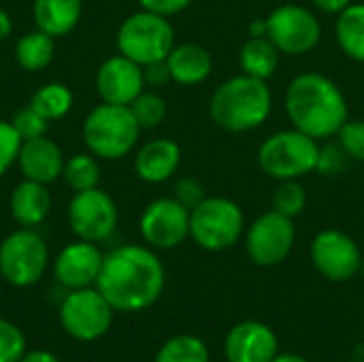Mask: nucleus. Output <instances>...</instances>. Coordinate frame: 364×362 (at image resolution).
I'll list each match as a JSON object with an SVG mask.
<instances>
[{
	"label": "nucleus",
	"instance_id": "1",
	"mask_svg": "<svg viewBox=\"0 0 364 362\" xmlns=\"http://www.w3.org/2000/svg\"><path fill=\"white\" fill-rule=\"evenodd\" d=\"M166 271L149 245H119L105 254L96 288L115 312L134 314L151 307L164 292Z\"/></svg>",
	"mask_w": 364,
	"mask_h": 362
},
{
	"label": "nucleus",
	"instance_id": "2",
	"mask_svg": "<svg viewBox=\"0 0 364 362\" xmlns=\"http://www.w3.org/2000/svg\"><path fill=\"white\" fill-rule=\"evenodd\" d=\"M286 115L292 128L309 134L316 141L337 137L350 119V107L343 90L322 73L296 75L284 96Z\"/></svg>",
	"mask_w": 364,
	"mask_h": 362
},
{
	"label": "nucleus",
	"instance_id": "3",
	"mask_svg": "<svg viewBox=\"0 0 364 362\" xmlns=\"http://www.w3.org/2000/svg\"><path fill=\"white\" fill-rule=\"evenodd\" d=\"M273 111V94L264 79L245 73L226 79L209 100V115L226 132H252L260 128Z\"/></svg>",
	"mask_w": 364,
	"mask_h": 362
},
{
	"label": "nucleus",
	"instance_id": "4",
	"mask_svg": "<svg viewBox=\"0 0 364 362\" xmlns=\"http://www.w3.org/2000/svg\"><path fill=\"white\" fill-rule=\"evenodd\" d=\"M83 143L98 160H122L134 151L141 126L128 105H96L83 119Z\"/></svg>",
	"mask_w": 364,
	"mask_h": 362
},
{
	"label": "nucleus",
	"instance_id": "5",
	"mask_svg": "<svg viewBox=\"0 0 364 362\" xmlns=\"http://www.w3.org/2000/svg\"><path fill=\"white\" fill-rule=\"evenodd\" d=\"M117 51L141 66L164 62L175 43V28L168 17L139 9L130 13L115 32Z\"/></svg>",
	"mask_w": 364,
	"mask_h": 362
},
{
	"label": "nucleus",
	"instance_id": "6",
	"mask_svg": "<svg viewBox=\"0 0 364 362\" xmlns=\"http://www.w3.org/2000/svg\"><path fill=\"white\" fill-rule=\"evenodd\" d=\"M320 145L309 134L288 128L273 132L258 147V166L271 179H301L316 171Z\"/></svg>",
	"mask_w": 364,
	"mask_h": 362
},
{
	"label": "nucleus",
	"instance_id": "7",
	"mask_svg": "<svg viewBox=\"0 0 364 362\" xmlns=\"http://www.w3.org/2000/svg\"><path fill=\"white\" fill-rule=\"evenodd\" d=\"M243 233V209L226 196H207L190 211V237L207 252H224L232 247Z\"/></svg>",
	"mask_w": 364,
	"mask_h": 362
},
{
	"label": "nucleus",
	"instance_id": "8",
	"mask_svg": "<svg viewBox=\"0 0 364 362\" xmlns=\"http://www.w3.org/2000/svg\"><path fill=\"white\" fill-rule=\"evenodd\" d=\"M49 267V247L36 228L9 233L0 241V275L13 288H30L43 280Z\"/></svg>",
	"mask_w": 364,
	"mask_h": 362
},
{
	"label": "nucleus",
	"instance_id": "9",
	"mask_svg": "<svg viewBox=\"0 0 364 362\" xmlns=\"http://www.w3.org/2000/svg\"><path fill=\"white\" fill-rule=\"evenodd\" d=\"M115 309L96 286L68 290L60 303V324L77 341L92 344L107 335Z\"/></svg>",
	"mask_w": 364,
	"mask_h": 362
},
{
	"label": "nucleus",
	"instance_id": "10",
	"mask_svg": "<svg viewBox=\"0 0 364 362\" xmlns=\"http://www.w3.org/2000/svg\"><path fill=\"white\" fill-rule=\"evenodd\" d=\"M267 36L286 55H305L318 47L322 23L316 13L301 4H282L267 17Z\"/></svg>",
	"mask_w": 364,
	"mask_h": 362
},
{
	"label": "nucleus",
	"instance_id": "11",
	"mask_svg": "<svg viewBox=\"0 0 364 362\" xmlns=\"http://www.w3.org/2000/svg\"><path fill=\"white\" fill-rule=\"evenodd\" d=\"M68 226L77 239L100 243L107 241L119 222V209L113 196L105 190L92 188L83 192H73L68 203Z\"/></svg>",
	"mask_w": 364,
	"mask_h": 362
},
{
	"label": "nucleus",
	"instance_id": "12",
	"mask_svg": "<svg viewBox=\"0 0 364 362\" xmlns=\"http://www.w3.org/2000/svg\"><path fill=\"white\" fill-rule=\"evenodd\" d=\"M296 241V226L292 218L275 209L258 215L245 230V250L258 267H275L284 262Z\"/></svg>",
	"mask_w": 364,
	"mask_h": 362
},
{
	"label": "nucleus",
	"instance_id": "13",
	"mask_svg": "<svg viewBox=\"0 0 364 362\" xmlns=\"http://www.w3.org/2000/svg\"><path fill=\"white\" fill-rule=\"evenodd\" d=\"M139 233L151 250H175L190 237V209L173 196L156 198L145 205Z\"/></svg>",
	"mask_w": 364,
	"mask_h": 362
},
{
	"label": "nucleus",
	"instance_id": "14",
	"mask_svg": "<svg viewBox=\"0 0 364 362\" xmlns=\"http://www.w3.org/2000/svg\"><path fill=\"white\" fill-rule=\"evenodd\" d=\"M311 262L328 282H348L360 273L363 254L356 241L337 228L320 230L311 241Z\"/></svg>",
	"mask_w": 364,
	"mask_h": 362
},
{
	"label": "nucleus",
	"instance_id": "15",
	"mask_svg": "<svg viewBox=\"0 0 364 362\" xmlns=\"http://www.w3.org/2000/svg\"><path fill=\"white\" fill-rule=\"evenodd\" d=\"M96 94L102 102L111 105H132L139 94L145 92V73L143 66L134 60L122 55L119 51L115 55H109L96 70L94 77Z\"/></svg>",
	"mask_w": 364,
	"mask_h": 362
},
{
	"label": "nucleus",
	"instance_id": "16",
	"mask_svg": "<svg viewBox=\"0 0 364 362\" xmlns=\"http://www.w3.org/2000/svg\"><path fill=\"white\" fill-rule=\"evenodd\" d=\"M105 254L98 243L77 239L64 245L53 258V277L66 290H79L96 286L102 269Z\"/></svg>",
	"mask_w": 364,
	"mask_h": 362
},
{
	"label": "nucleus",
	"instance_id": "17",
	"mask_svg": "<svg viewBox=\"0 0 364 362\" xmlns=\"http://www.w3.org/2000/svg\"><path fill=\"white\" fill-rule=\"evenodd\" d=\"M224 354L228 362H271L279 354V341L267 324L245 320L226 335Z\"/></svg>",
	"mask_w": 364,
	"mask_h": 362
},
{
	"label": "nucleus",
	"instance_id": "18",
	"mask_svg": "<svg viewBox=\"0 0 364 362\" xmlns=\"http://www.w3.org/2000/svg\"><path fill=\"white\" fill-rule=\"evenodd\" d=\"M64 164H66V156H64L62 147L47 134L28 139L21 143L17 166H19L23 179L51 186L53 181L62 179Z\"/></svg>",
	"mask_w": 364,
	"mask_h": 362
},
{
	"label": "nucleus",
	"instance_id": "19",
	"mask_svg": "<svg viewBox=\"0 0 364 362\" xmlns=\"http://www.w3.org/2000/svg\"><path fill=\"white\" fill-rule=\"evenodd\" d=\"M181 164V147L173 139H151L134 154V173L145 183L168 181Z\"/></svg>",
	"mask_w": 364,
	"mask_h": 362
},
{
	"label": "nucleus",
	"instance_id": "20",
	"mask_svg": "<svg viewBox=\"0 0 364 362\" xmlns=\"http://www.w3.org/2000/svg\"><path fill=\"white\" fill-rule=\"evenodd\" d=\"M51 205H53V198H51L49 186L30 181V179L19 181L9 198L11 218L23 228L41 226L49 218Z\"/></svg>",
	"mask_w": 364,
	"mask_h": 362
},
{
	"label": "nucleus",
	"instance_id": "21",
	"mask_svg": "<svg viewBox=\"0 0 364 362\" xmlns=\"http://www.w3.org/2000/svg\"><path fill=\"white\" fill-rule=\"evenodd\" d=\"M166 66L171 73V81L192 87L200 85L209 79L213 70V58L211 53L196 43H181L175 45L166 58Z\"/></svg>",
	"mask_w": 364,
	"mask_h": 362
},
{
	"label": "nucleus",
	"instance_id": "22",
	"mask_svg": "<svg viewBox=\"0 0 364 362\" xmlns=\"http://www.w3.org/2000/svg\"><path fill=\"white\" fill-rule=\"evenodd\" d=\"M83 15V0H34L32 19L34 26L53 38L70 34Z\"/></svg>",
	"mask_w": 364,
	"mask_h": 362
},
{
	"label": "nucleus",
	"instance_id": "23",
	"mask_svg": "<svg viewBox=\"0 0 364 362\" xmlns=\"http://www.w3.org/2000/svg\"><path fill=\"white\" fill-rule=\"evenodd\" d=\"M282 51L273 45L269 36H250L241 51H239V64L241 70L256 79H271L279 66Z\"/></svg>",
	"mask_w": 364,
	"mask_h": 362
},
{
	"label": "nucleus",
	"instance_id": "24",
	"mask_svg": "<svg viewBox=\"0 0 364 362\" xmlns=\"http://www.w3.org/2000/svg\"><path fill=\"white\" fill-rule=\"evenodd\" d=\"M53 55H55V38L38 28L21 34L15 43V62L19 64V68L28 73L45 70L53 62Z\"/></svg>",
	"mask_w": 364,
	"mask_h": 362
},
{
	"label": "nucleus",
	"instance_id": "25",
	"mask_svg": "<svg viewBox=\"0 0 364 362\" xmlns=\"http://www.w3.org/2000/svg\"><path fill=\"white\" fill-rule=\"evenodd\" d=\"M335 36L350 60L364 64V2H352L337 13Z\"/></svg>",
	"mask_w": 364,
	"mask_h": 362
},
{
	"label": "nucleus",
	"instance_id": "26",
	"mask_svg": "<svg viewBox=\"0 0 364 362\" xmlns=\"http://www.w3.org/2000/svg\"><path fill=\"white\" fill-rule=\"evenodd\" d=\"M28 105H32L47 122H58V119L66 117L73 111L75 96H73V90L66 83L49 81V83L41 85L32 94Z\"/></svg>",
	"mask_w": 364,
	"mask_h": 362
},
{
	"label": "nucleus",
	"instance_id": "27",
	"mask_svg": "<svg viewBox=\"0 0 364 362\" xmlns=\"http://www.w3.org/2000/svg\"><path fill=\"white\" fill-rule=\"evenodd\" d=\"M100 177H102L100 160L94 154L85 151V154H73L70 158H66L62 179L66 181V186L73 192H83V190L98 188Z\"/></svg>",
	"mask_w": 364,
	"mask_h": 362
},
{
	"label": "nucleus",
	"instance_id": "28",
	"mask_svg": "<svg viewBox=\"0 0 364 362\" xmlns=\"http://www.w3.org/2000/svg\"><path fill=\"white\" fill-rule=\"evenodd\" d=\"M154 362H209V350L194 335H175L162 344Z\"/></svg>",
	"mask_w": 364,
	"mask_h": 362
},
{
	"label": "nucleus",
	"instance_id": "29",
	"mask_svg": "<svg viewBox=\"0 0 364 362\" xmlns=\"http://www.w3.org/2000/svg\"><path fill=\"white\" fill-rule=\"evenodd\" d=\"M141 130H151V128H158L164 119H166V113H168V107H166V100L156 94V92H143L134 98V102L130 105Z\"/></svg>",
	"mask_w": 364,
	"mask_h": 362
},
{
	"label": "nucleus",
	"instance_id": "30",
	"mask_svg": "<svg viewBox=\"0 0 364 362\" xmlns=\"http://www.w3.org/2000/svg\"><path fill=\"white\" fill-rule=\"evenodd\" d=\"M307 207V192L299 179L279 181L277 190L273 192V209L286 218H296Z\"/></svg>",
	"mask_w": 364,
	"mask_h": 362
},
{
	"label": "nucleus",
	"instance_id": "31",
	"mask_svg": "<svg viewBox=\"0 0 364 362\" xmlns=\"http://www.w3.org/2000/svg\"><path fill=\"white\" fill-rule=\"evenodd\" d=\"M26 348V335L11 320L0 318V362H19Z\"/></svg>",
	"mask_w": 364,
	"mask_h": 362
},
{
	"label": "nucleus",
	"instance_id": "32",
	"mask_svg": "<svg viewBox=\"0 0 364 362\" xmlns=\"http://www.w3.org/2000/svg\"><path fill=\"white\" fill-rule=\"evenodd\" d=\"M23 139L11 124V119H0V179L17 164Z\"/></svg>",
	"mask_w": 364,
	"mask_h": 362
},
{
	"label": "nucleus",
	"instance_id": "33",
	"mask_svg": "<svg viewBox=\"0 0 364 362\" xmlns=\"http://www.w3.org/2000/svg\"><path fill=\"white\" fill-rule=\"evenodd\" d=\"M11 124L15 126V130L19 132V137H21L23 141L36 139V137H45L47 130H49V122H47L32 105L21 107V109L13 115Z\"/></svg>",
	"mask_w": 364,
	"mask_h": 362
},
{
	"label": "nucleus",
	"instance_id": "34",
	"mask_svg": "<svg viewBox=\"0 0 364 362\" xmlns=\"http://www.w3.org/2000/svg\"><path fill=\"white\" fill-rule=\"evenodd\" d=\"M337 141L352 160L364 162V119H348L337 132Z\"/></svg>",
	"mask_w": 364,
	"mask_h": 362
},
{
	"label": "nucleus",
	"instance_id": "35",
	"mask_svg": "<svg viewBox=\"0 0 364 362\" xmlns=\"http://www.w3.org/2000/svg\"><path fill=\"white\" fill-rule=\"evenodd\" d=\"M352 158L346 154V149L337 143H326L324 147H320V156H318V166H316V173L320 175H341L348 166Z\"/></svg>",
	"mask_w": 364,
	"mask_h": 362
},
{
	"label": "nucleus",
	"instance_id": "36",
	"mask_svg": "<svg viewBox=\"0 0 364 362\" xmlns=\"http://www.w3.org/2000/svg\"><path fill=\"white\" fill-rule=\"evenodd\" d=\"M173 198H177L186 209L192 211L198 203H203V201L207 198L205 186H203L198 179H194V177H181V179H177V183H175Z\"/></svg>",
	"mask_w": 364,
	"mask_h": 362
},
{
	"label": "nucleus",
	"instance_id": "37",
	"mask_svg": "<svg viewBox=\"0 0 364 362\" xmlns=\"http://www.w3.org/2000/svg\"><path fill=\"white\" fill-rule=\"evenodd\" d=\"M139 4H141V9L158 13L162 17H173V15H179L181 11H186L192 4V0H139Z\"/></svg>",
	"mask_w": 364,
	"mask_h": 362
},
{
	"label": "nucleus",
	"instance_id": "38",
	"mask_svg": "<svg viewBox=\"0 0 364 362\" xmlns=\"http://www.w3.org/2000/svg\"><path fill=\"white\" fill-rule=\"evenodd\" d=\"M143 73H145V83L151 85V87H160V85H166L171 81V73H168L166 60L164 62H154L149 66H143Z\"/></svg>",
	"mask_w": 364,
	"mask_h": 362
},
{
	"label": "nucleus",
	"instance_id": "39",
	"mask_svg": "<svg viewBox=\"0 0 364 362\" xmlns=\"http://www.w3.org/2000/svg\"><path fill=\"white\" fill-rule=\"evenodd\" d=\"M311 2H314V6L320 9V11L337 15V13H341L348 4H352L354 0H311Z\"/></svg>",
	"mask_w": 364,
	"mask_h": 362
},
{
	"label": "nucleus",
	"instance_id": "40",
	"mask_svg": "<svg viewBox=\"0 0 364 362\" xmlns=\"http://www.w3.org/2000/svg\"><path fill=\"white\" fill-rule=\"evenodd\" d=\"M19 362H60V358L47 350H32V352H26Z\"/></svg>",
	"mask_w": 364,
	"mask_h": 362
},
{
	"label": "nucleus",
	"instance_id": "41",
	"mask_svg": "<svg viewBox=\"0 0 364 362\" xmlns=\"http://www.w3.org/2000/svg\"><path fill=\"white\" fill-rule=\"evenodd\" d=\"M13 34V17L9 11L0 9V41H6Z\"/></svg>",
	"mask_w": 364,
	"mask_h": 362
},
{
	"label": "nucleus",
	"instance_id": "42",
	"mask_svg": "<svg viewBox=\"0 0 364 362\" xmlns=\"http://www.w3.org/2000/svg\"><path fill=\"white\" fill-rule=\"evenodd\" d=\"M250 36H267V17L264 19H254L247 28Z\"/></svg>",
	"mask_w": 364,
	"mask_h": 362
},
{
	"label": "nucleus",
	"instance_id": "43",
	"mask_svg": "<svg viewBox=\"0 0 364 362\" xmlns=\"http://www.w3.org/2000/svg\"><path fill=\"white\" fill-rule=\"evenodd\" d=\"M271 362H309L307 358L299 356V354H277Z\"/></svg>",
	"mask_w": 364,
	"mask_h": 362
},
{
	"label": "nucleus",
	"instance_id": "44",
	"mask_svg": "<svg viewBox=\"0 0 364 362\" xmlns=\"http://www.w3.org/2000/svg\"><path fill=\"white\" fill-rule=\"evenodd\" d=\"M360 273L364 275V258H363V262H360Z\"/></svg>",
	"mask_w": 364,
	"mask_h": 362
}]
</instances>
